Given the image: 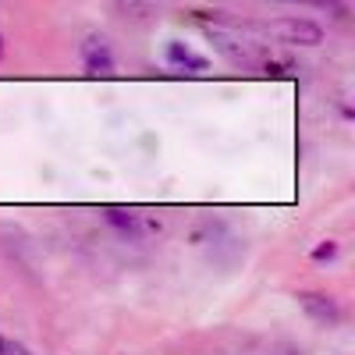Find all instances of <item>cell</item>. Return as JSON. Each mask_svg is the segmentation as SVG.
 <instances>
[{
    "instance_id": "cell-1",
    "label": "cell",
    "mask_w": 355,
    "mask_h": 355,
    "mask_svg": "<svg viewBox=\"0 0 355 355\" xmlns=\"http://www.w3.org/2000/svg\"><path fill=\"white\" fill-rule=\"evenodd\" d=\"M259 33L274 36L277 43L284 46H320L323 43V28L313 21V18H277V21H266L259 25Z\"/></svg>"
},
{
    "instance_id": "cell-2",
    "label": "cell",
    "mask_w": 355,
    "mask_h": 355,
    "mask_svg": "<svg viewBox=\"0 0 355 355\" xmlns=\"http://www.w3.org/2000/svg\"><path fill=\"white\" fill-rule=\"evenodd\" d=\"M78 57H82L85 75H93V78H110L117 71L114 50H110V43L103 36H85L82 46H78Z\"/></svg>"
},
{
    "instance_id": "cell-3",
    "label": "cell",
    "mask_w": 355,
    "mask_h": 355,
    "mask_svg": "<svg viewBox=\"0 0 355 355\" xmlns=\"http://www.w3.org/2000/svg\"><path fill=\"white\" fill-rule=\"evenodd\" d=\"M299 306L316 327H338L341 323V302L327 291H299Z\"/></svg>"
},
{
    "instance_id": "cell-4",
    "label": "cell",
    "mask_w": 355,
    "mask_h": 355,
    "mask_svg": "<svg viewBox=\"0 0 355 355\" xmlns=\"http://www.w3.org/2000/svg\"><path fill=\"white\" fill-rule=\"evenodd\" d=\"M164 57H167V64H171V68H178V71H192V75H199V71L210 68V61H206L202 53H196L192 46L178 43V40H171V43H167Z\"/></svg>"
},
{
    "instance_id": "cell-5",
    "label": "cell",
    "mask_w": 355,
    "mask_h": 355,
    "mask_svg": "<svg viewBox=\"0 0 355 355\" xmlns=\"http://www.w3.org/2000/svg\"><path fill=\"white\" fill-rule=\"evenodd\" d=\"M103 220H107L114 231L128 234V239H142V217H139L135 210H125V206H107Z\"/></svg>"
},
{
    "instance_id": "cell-6",
    "label": "cell",
    "mask_w": 355,
    "mask_h": 355,
    "mask_svg": "<svg viewBox=\"0 0 355 355\" xmlns=\"http://www.w3.org/2000/svg\"><path fill=\"white\" fill-rule=\"evenodd\" d=\"M288 4H306V8H320L334 18H348V4L345 0H288Z\"/></svg>"
},
{
    "instance_id": "cell-7",
    "label": "cell",
    "mask_w": 355,
    "mask_h": 355,
    "mask_svg": "<svg viewBox=\"0 0 355 355\" xmlns=\"http://www.w3.org/2000/svg\"><path fill=\"white\" fill-rule=\"evenodd\" d=\"M338 256H341V242H334V239L320 242V245L313 249V263H334Z\"/></svg>"
},
{
    "instance_id": "cell-8",
    "label": "cell",
    "mask_w": 355,
    "mask_h": 355,
    "mask_svg": "<svg viewBox=\"0 0 355 355\" xmlns=\"http://www.w3.org/2000/svg\"><path fill=\"white\" fill-rule=\"evenodd\" d=\"M263 71L270 75V78H291L295 64H291V61H266V64H263Z\"/></svg>"
},
{
    "instance_id": "cell-9",
    "label": "cell",
    "mask_w": 355,
    "mask_h": 355,
    "mask_svg": "<svg viewBox=\"0 0 355 355\" xmlns=\"http://www.w3.org/2000/svg\"><path fill=\"white\" fill-rule=\"evenodd\" d=\"M8 355H36V352L28 348V345H21V341H11L8 345Z\"/></svg>"
},
{
    "instance_id": "cell-10",
    "label": "cell",
    "mask_w": 355,
    "mask_h": 355,
    "mask_svg": "<svg viewBox=\"0 0 355 355\" xmlns=\"http://www.w3.org/2000/svg\"><path fill=\"white\" fill-rule=\"evenodd\" d=\"M8 345H11L8 338H0V355H8Z\"/></svg>"
},
{
    "instance_id": "cell-11",
    "label": "cell",
    "mask_w": 355,
    "mask_h": 355,
    "mask_svg": "<svg viewBox=\"0 0 355 355\" xmlns=\"http://www.w3.org/2000/svg\"><path fill=\"white\" fill-rule=\"evenodd\" d=\"M0 61H4V36H0Z\"/></svg>"
}]
</instances>
